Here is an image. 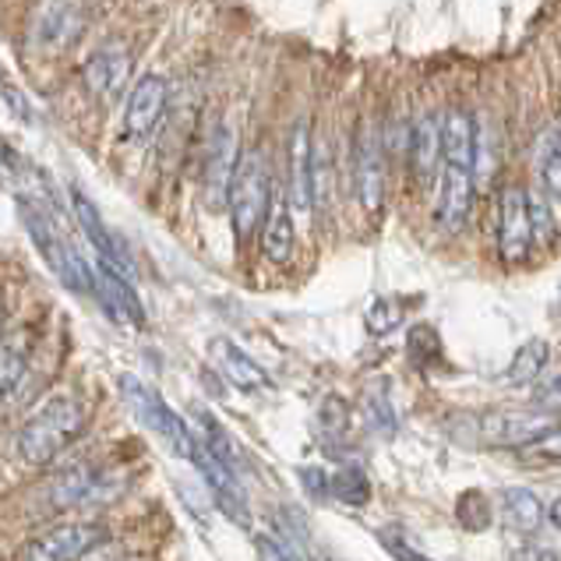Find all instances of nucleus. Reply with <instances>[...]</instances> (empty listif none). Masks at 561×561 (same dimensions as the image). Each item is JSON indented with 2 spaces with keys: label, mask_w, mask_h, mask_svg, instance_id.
Segmentation results:
<instances>
[{
  "label": "nucleus",
  "mask_w": 561,
  "mask_h": 561,
  "mask_svg": "<svg viewBox=\"0 0 561 561\" xmlns=\"http://www.w3.org/2000/svg\"><path fill=\"white\" fill-rule=\"evenodd\" d=\"M85 424H89V410L82 399H75V396L46 399L19 431V442H14L19 459L28 462V467H46L64 448H71V442L82 438Z\"/></svg>",
  "instance_id": "1"
},
{
  "label": "nucleus",
  "mask_w": 561,
  "mask_h": 561,
  "mask_svg": "<svg viewBox=\"0 0 561 561\" xmlns=\"http://www.w3.org/2000/svg\"><path fill=\"white\" fill-rule=\"evenodd\" d=\"M19 213H22V222H25V233L32 237V244H36V251L43 254V262L50 265L57 276L71 286V290L92 294L95 272H92V265L82 259V254L75 251L71 240L64 237L54 213H46L43 205L28 202V198H19Z\"/></svg>",
  "instance_id": "2"
},
{
  "label": "nucleus",
  "mask_w": 561,
  "mask_h": 561,
  "mask_svg": "<svg viewBox=\"0 0 561 561\" xmlns=\"http://www.w3.org/2000/svg\"><path fill=\"white\" fill-rule=\"evenodd\" d=\"M268 198H272V173L265 163V152L262 149L240 152L233 181H230V195H227L230 222L240 244L251 240V233L259 230V222H265Z\"/></svg>",
  "instance_id": "3"
},
{
  "label": "nucleus",
  "mask_w": 561,
  "mask_h": 561,
  "mask_svg": "<svg viewBox=\"0 0 561 561\" xmlns=\"http://www.w3.org/2000/svg\"><path fill=\"white\" fill-rule=\"evenodd\" d=\"M117 389L124 396V403L131 407V413L152 431L159 442L170 448L173 456H178V459H187L191 456V442H195V435H191L187 424L167 407V399L159 396L149 381H141L135 375H121L117 378Z\"/></svg>",
  "instance_id": "4"
},
{
  "label": "nucleus",
  "mask_w": 561,
  "mask_h": 561,
  "mask_svg": "<svg viewBox=\"0 0 561 561\" xmlns=\"http://www.w3.org/2000/svg\"><path fill=\"white\" fill-rule=\"evenodd\" d=\"M170 110V82L163 75H141L127 89L124 121H121V141L124 146H149L156 131L163 127Z\"/></svg>",
  "instance_id": "5"
},
{
  "label": "nucleus",
  "mask_w": 561,
  "mask_h": 561,
  "mask_svg": "<svg viewBox=\"0 0 561 561\" xmlns=\"http://www.w3.org/2000/svg\"><path fill=\"white\" fill-rule=\"evenodd\" d=\"M121 488L114 473H106L100 462H71L50 480V505L54 508H89V505H103L114 499Z\"/></svg>",
  "instance_id": "6"
},
{
  "label": "nucleus",
  "mask_w": 561,
  "mask_h": 561,
  "mask_svg": "<svg viewBox=\"0 0 561 561\" xmlns=\"http://www.w3.org/2000/svg\"><path fill=\"white\" fill-rule=\"evenodd\" d=\"M100 543H106L100 523H60L28 540L22 561H85Z\"/></svg>",
  "instance_id": "7"
},
{
  "label": "nucleus",
  "mask_w": 561,
  "mask_h": 561,
  "mask_svg": "<svg viewBox=\"0 0 561 561\" xmlns=\"http://www.w3.org/2000/svg\"><path fill=\"white\" fill-rule=\"evenodd\" d=\"M237 159H240L237 131L222 121L213 124V131H208V138H205V159H202V198L213 213L227 205Z\"/></svg>",
  "instance_id": "8"
},
{
  "label": "nucleus",
  "mask_w": 561,
  "mask_h": 561,
  "mask_svg": "<svg viewBox=\"0 0 561 561\" xmlns=\"http://www.w3.org/2000/svg\"><path fill=\"white\" fill-rule=\"evenodd\" d=\"M499 251L508 265H523L534 251L530 195L519 184H505L499 195Z\"/></svg>",
  "instance_id": "9"
},
{
  "label": "nucleus",
  "mask_w": 561,
  "mask_h": 561,
  "mask_svg": "<svg viewBox=\"0 0 561 561\" xmlns=\"http://www.w3.org/2000/svg\"><path fill=\"white\" fill-rule=\"evenodd\" d=\"M89 25L85 4H39L32 14V46L46 57L71 50Z\"/></svg>",
  "instance_id": "10"
},
{
  "label": "nucleus",
  "mask_w": 561,
  "mask_h": 561,
  "mask_svg": "<svg viewBox=\"0 0 561 561\" xmlns=\"http://www.w3.org/2000/svg\"><path fill=\"white\" fill-rule=\"evenodd\" d=\"M551 427L554 421L543 410H491L477 421L480 442L494 448H526Z\"/></svg>",
  "instance_id": "11"
},
{
  "label": "nucleus",
  "mask_w": 561,
  "mask_h": 561,
  "mask_svg": "<svg viewBox=\"0 0 561 561\" xmlns=\"http://www.w3.org/2000/svg\"><path fill=\"white\" fill-rule=\"evenodd\" d=\"M354 191L367 213H378L385 195V146L378 127H360L354 146Z\"/></svg>",
  "instance_id": "12"
},
{
  "label": "nucleus",
  "mask_w": 561,
  "mask_h": 561,
  "mask_svg": "<svg viewBox=\"0 0 561 561\" xmlns=\"http://www.w3.org/2000/svg\"><path fill=\"white\" fill-rule=\"evenodd\" d=\"M131 71H135V60H131V50H127V43H106L85 60L82 82L92 95H100V100H114V95H121L127 82H131Z\"/></svg>",
  "instance_id": "13"
},
{
  "label": "nucleus",
  "mask_w": 561,
  "mask_h": 561,
  "mask_svg": "<svg viewBox=\"0 0 561 561\" xmlns=\"http://www.w3.org/2000/svg\"><path fill=\"white\" fill-rule=\"evenodd\" d=\"M92 272H95L92 294H95V300H100L103 308H106V314H110V318H117V322L135 325V329H146V325H149L146 308H141V300H138V294H135V286L127 283L124 272H117L114 265H106V262H95Z\"/></svg>",
  "instance_id": "14"
},
{
  "label": "nucleus",
  "mask_w": 561,
  "mask_h": 561,
  "mask_svg": "<svg viewBox=\"0 0 561 561\" xmlns=\"http://www.w3.org/2000/svg\"><path fill=\"white\" fill-rule=\"evenodd\" d=\"M191 462H195V470L202 473L205 488L213 491L216 505L227 512V516L240 526L251 523V508H248V494H244V484H240V477H233L230 470H222L216 459L205 456V448L198 442H191Z\"/></svg>",
  "instance_id": "15"
},
{
  "label": "nucleus",
  "mask_w": 561,
  "mask_h": 561,
  "mask_svg": "<svg viewBox=\"0 0 561 561\" xmlns=\"http://www.w3.org/2000/svg\"><path fill=\"white\" fill-rule=\"evenodd\" d=\"M208 360L216 364V371L227 378L237 392L259 396V392H268L272 389L265 367L254 364V357H248L233 340H227V335H216V340L208 343Z\"/></svg>",
  "instance_id": "16"
},
{
  "label": "nucleus",
  "mask_w": 561,
  "mask_h": 561,
  "mask_svg": "<svg viewBox=\"0 0 561 561\" xmlns=\"http://www.w3.org/2000/svg\"><path fill=\"white\" fill-rule=\"evenodd\" d=\"M438 181V198H435V216L445 230L459 233L467 227L470 208H473V170H459V167H438L435 173Z\"/></svg>",
  "instance_id": "17"
},
{
  "label": "nucleus",
  "mask_w": 561,
  "mask_h": 561,
  "mask_svg": "<svg viewBox=\"0 0 561 561\" xmlns=\"http://www.w3.org/2000/svg\"><path fill=\"white\" fill-rule=\"evenodd\" d=\"M286 202L300 213L311 208V195H314V141H311V124L297 121L294 135H290V191H286Z\"/></svg>",
  "instance_id": "18"
},
{
  "label": "nucleus",
  "mask_w": 561,
  "mask_h": 561,
  "mask_svg": "<svg viewBox=\"0 0 561 561\" xmlns=\"http://www.w3.org/2000/svg\"><path fill=\"white\" fill-rule=\"evenodd\" d=\"M294 244H297V233H294L290 202H286V191L272 187L268 213H265V237H262L265 259L276 262V265H286L294 259Z\"/></svg>",
  "instance_id": "19"
},
{
  "label": "nucleus",
  "mask_w": 561,
  "mask_h": 561,
  "mask_svg": "<svg viewBox=\"0 0 561 561\" xmlns=\"http://www.w3.org/2000/svg\"><path fill=\"white\" fill-rule=\"evenodd\" d=\"M442 121V163L473 170V152H477V121L470 110H448L438 117Z\"/></svg>",
  "instance_id": "20"
},
{
  "label": "nucleus",
  "mask_w": 561,
  "mask_h": 561,
  "mask_svg": "<svg viewBox=\"0 0 561 561\" xmlns=\"http://www.w3.org/2000/svg\"><path fill=\"white\" fill-rule=\"evenodd\" d=\"M410 167L421 181H435V173L442 167V121L438 114H421L410 124Z\"/></svg>",
  "instance_id": "21"
},
{
  "label": "nucleus",
  "mask_w": 561,
  "mask_h": 561,
  "mask_svg": "<svg viewBox=\"0 0 561 561\" xmlns=\"http://www.w3.org/2000/svg\"><path fill=\"white\" fill-rule=\"evenodd\" d=\"M71 205H75V219L82 222V233L89 237V244L100 251V262H106V265H114L117 272H124L127 268V259L117 251V244H114V233H110V227L103 222V216H100V208H95V202L85 195V191H71Z\"/></svg>",
  "instance_id": "22"
},
{
  "label": "nucleus",
  "mask_w": 561,
  "mask_h": 561,
  "mask_svg": "<svg viewBox=\"0 0 561 561\" xmlns=\"http://www.w3.org/2000/svg\"><path fill=\"white\" fill-rule=\"evenodd\" d=\"M195 421H198V445L205 448L208 459H216L222 470H230L233 477H240V453H237V442L230 438V431L222 427L213 413L205 407H195Z\"/></svg>",
  "instance_id": "23"
},
{
  "label": "nucleus",
  "mask_w": 561,
  "mask_h": 561,
  "mask_svg": "<svg viewBox=\"0 0 561 561\" xmlns=\"http://www.w3.org/2000/svg\"><path fill=\"white\" fill-rule=\"evenodd\" d=\"M502 508H505V519H508L512 530H519L526 537L543 530V502L530 488H505Z\"/></svg>",
  "instance_id": "24"
},
{
  "label": "nucleus",
  "mask_w": 561,
  "mask_h": 561,
  "mask_svg": "<svg viewBox=\"0 0 561 561\" xmlns=\"http://www.w3.org/2000/svg\"><path fill=\"white\" fill-rule=\"evenodd\" d=\"M548 340H540V335H534V340H526L516 354H512V360H508V367H505V375H502V381L505 385H534V381H540L543 378V371H548Z\"/></svg>",
  "instance_id": "25"
},
{
  "label": "nucleus",
  "mask_w": 561,
  "mask_h": 561,
  "mask_svg": "<svg viewBox=\"0 0 561 561\" xmlns=\"http://www.w3.org/2000/svg\"><path fill=\"white\" fill-rule=\"evenodd\" d=\"M537 184L540 195H548V202H558L561 195V141L558 127H548L537 141Z\"/></svg>",
  "instance_id": "26"
},
{
  "label": "nucleus",
  "mask_w": 561,
  "mask_h": 561,
  "mask_svg": "<svg viewBox=\"0 0 561 561\" xmlns=\"http://www.w3.org/2000/svg\"><path fill=\"white\" fill-rule=\"evenodd\" d=\"M329 499L350 508H364L371 502V480H367L360 467H340L335 473H329Z\"/></svg>",
  "instance_id": "27"
},
{
  "label": "nucleus",
  "mask_w": 561,
  "mask_h": 561,
  "mask_svg": "<svg viewBox=\"0 0 561 561\" xmlns=\"http://www.w3.org/2000/svg\"><path fill=\"white\" fill-rule=\"evenodd\" d=\"M456 523L467 534H484L491 523V502L480 491H462L456 502Z\"/></svg>",
  "instance_id": "28"
},
{
  "label": "nucleus",
  "mask_w": 561,
  "mask_h": 561,
  "mask_svg": "<svg viewBox=\"0 0 561 561\" xmlns=\"http://www.w3.org/2000/svg\"><path fill=\"white\" fill-rule=\"evenodd\" d=\"M407 357L416 367H435L442 360V340L431 325H413L407 335Z\"/></svg>",
  "instance_id": "29"
},
{
  "label": "nucleus",
  "mask_w": 561,
  "mask_h": 561,
  "mask_svg": "<svg viewBox=\"0 0 561 561\" xmlns=\"http://www.w3.org/2000/svg\"><path fill=\"white\" fill-rule=\"evenodd\" d=\"M22 378H25V354L19 346L0 343V403H4L11 392H19Z\"/></svg>",
  "instance_id": "30"
},
{
  "label": "nucleus",
  "mask_w": 561,
  "mask_h": 561,
  "mask_svg": "<svg viewBox=\"0 0 561 561\" xmlns=\"http://www.w3.org/2000/svg\"><path fill=\"white\" fill-rule=\"evenodd\" d=\"M367 424L381 435H392L396 431V410L389 407V396L385 392H367Z\"/></svg>",
  "instance_id": "31"
},
{
  "label": "nucleus",
  "mask_w": 561,
  "mask_h": 561,
  "mask_svg": "<svg viewBox=\"0 0 561 561\" xmlns=\"http://www.w3.org/2000/svg\"><path fill=\"white\" fill-rule=\"evenodd\" d=\"M399 322H403V308H392L389 300H375L371 308H367V329L375 335H389Z\"/></svg>",
  "instance_id": "32"
},
{
  "label": "nucleus",
  "mask_w": 561,
  "mask_h": 561,
  "mask_svg": "<svg viewBox=\"0 0 561 561\" xmlns=\"http://www.w3.org/2000/svg\"><path fill=\"white\" fill-rule=\"evenodd\" d=\"M254 551H259V561H300L290 543H283L272 534H254Z\"/></svg>",
  "instance_id": "33"
},
{
  "label": "nucleus",
  "mask_w": 561,
  "mask_h": 561,
  "mask_svg": "<svg viewBox=\"0 0 561 561\" xmlns=\"http://www.w3.org/2000/svg\"><path fill=\"white\" fill-rule=\"evenodd\" d=\"M378 543L385 551H389L396 561H431L427 554H421L413 548V543L403 537V534H396V530H378Z\"/></svg>",
  "instance_id": "34"
},
{
  "label": "nucleus",
  "mask_w": 561,
  "mask_h": 561,
  "mask_svg": "<svg viewBox=\"0 0 561 561\" xmlns=\"http://www.w3.org/2000/svg\"><path fill=\"white\" fill-rule=\"evenodd\" d=\"M300 484L308 491V499L314 502H329V473L322 467H300Z\"/></svg>",
  "instance_id": "35"
},
{
  "label": "nucleus",
  "mask_w": 561,
  "mask_h": 561,
  "mask_svg": "<svg viewBox=\"0 0 561 561\" xmlns=\"http://www.w3.org/2000/svg\"><path fill=\"white\" fill-rule=\"evenodd\" d=\"M0 95H4V100L14 106V117L19 121H25V124H36V114H28V103H25V95L19 92V89H11V85H4L0 89Z\"/></svg>",
  "instance_id": "36"
},
{
  "label": "nucleus",
  "mask_w": 561,
  "mask_h": 561,
  "mask_svg": "<svg viewBox=\"0 0 561 561\" xmlns=\"http://www.w3.org/2000/svg\"><path fill=\"white\" fill-rule=\"evenodd\" d=\"M0 181H4V178H0Z\"/></svg>",
  "instance_id": "37"
}]
</instances>
